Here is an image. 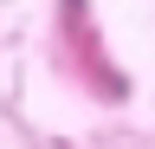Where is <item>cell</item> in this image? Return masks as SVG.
Here are the masks:
<instances>
[]
</instances>
